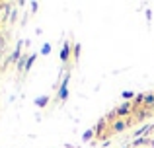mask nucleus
<instances>
[{
    "label": "nucleus",
    "mask_w": 154,
    "mask_h": 148,
    "mask_svg": "<svg viewBox=\"0 0 154 148\" xmlns=\"http://www.w3.org/2000/svg\"><path fill=\"white\" fill-rule=\"evenodd\" d=\"M72 59V45L70 43H64L63 49H60V61H63V65H68Z\"/></svg>",
    "instance_id": "obj_1"
},
{
    "label": "nucleus",
    "mask_w": 154,
    "mask_h": 148,
    "mask_svg": "<svg viewBox=\"0 0 154 148\" xmlns=\"http://www.w3.org/2000/svg\"><path fill=\"white\" fill-rule=\"evenodd\" d=\"M127 127H129V123L125 121V119H115V123H111V131H113L115 134H117V133H123Z\"/></svg>",
    "instance_id": "obj_2"
},
{
    "label": "nucleus",
    "mask_w": 154,
    "mask_h": 148,
    "mask_svg": "<svg viewBox=\"0 0 154 148\" xmlns=\"http://www.w3.org/2000/svg\"><path fill=\"white\" fill-rule=\"evenodd\" d=\"M115 113H117V117H119V119H123L125 115L131 113V103H123V105H119L115 109Z\"/></svg>",
    "instance_id": "obj_3"
},
{
    "label": "nucleus",
    "mask_w": 154,
    "mask_h": 148,
    "mask_svg": "<svg viewBox=\"0 0 154 148\" xmlns=\"http://www.w3.org/2000/svg\"><path fill=\"white\" fill-rule=\"evenodd\" d=\"M66 82H68V78H64V82H63V86H60V90H59V98L63 99H66V95H68V90H66Z\"/></svg>",
    "instance_id": "obj_4"
},
{
    "label": "nucleus",
    "mask_w": 154,
    "mask_h": 148,
    "mask_svg": "<svg viewBox=\"0 0 154 148\" xmlns=\"http://www.w3.org/2000/svg\"><path fill=\"white\" fill-rule=\"evenodd\" d=\"M47 103H49V98H47V95H41V98L35 99V105H37V107H45Z\"/></svg>",
    "instance_id": "obj_5"
},
{
    "label": "nucleus",
    "mask_w": 154,
    "mask_h": 148,
    "mask_svg": "<svg viewBox=\"0 0 154 148\" xmlns=\"http://www.w3.org/2000/svg\"><path fill=\"white\" fill-rule=\"evenodd\" d=\"M78 57H80V45H74V47H72V59L78 61Z\"/></svg>",
    "instance_id": "obj_6"
},
{
    "label": "nucleus",
    "mask_w": 154,
    "mask_h": 148,
    "mask_svg": "<svg viewBox=\"0 0 154 148\" xmlns=\"http://www.w3.org/2000/svg\"><path fill=\"white\" fill-rule=\"evenodd\" d=\"M144 105H154V95L152 94L144 95Z\"/></svg>",
    "instance_id": "obj_7"
},
{
    "label": "nucleus",
    "mask_w": 154,
    "mask_h": 148,
    "mask_svg": "<svg viewBox=\"0 0 154 148\" xmlns=\"http://www.w3.org/2000/svg\"><path fill=\"white\" fill-rule=\"evenodd\" d=\"M33 62H35V55H31V57L27 59V66H26V68H31V65H33Z\"/></svg>",
    "instance_id": "obj_8"
},
{
    "label": "nucleus",
    "mask_w": 154,
    "mask_h": 148,
    "mask_svg": "<svg viewBox=\"0 0 154 148\" xmlns=\"http://www.w3.org/2000/svg\"><path fill=\"white\" fill-rule=\"evenodd\" d=\"M92 134H94V133H92V131H88V133L84 134V140H90V138H92Z\"/></svg>",
    "instance_id": "obj_9"
},
{
    "label": "nucleus",
    "mask_w": 154,
    "mask_h": 148,
    "mask_svg": "<svg viewBox=\"0 0 154 148\" xmlns=\"http://www.w3.org/2000/svg\"><path fill=\"white\" fill-rule=\"evenodd\" d=\"M2 43H4V37H2V35H0V45H2Z\"/></svg>",
    "instance_id": "obj_10"
},
{
    "label": "nucleus",
    "mask_w": 154,
    "mask_h": 148,
    "mask_svg": "<svg viewBox=\"0 0 154 148\" xmlns=\"http://www.w3.org/2000/svg\"><path fill=\"white\" fill-rule=\"evenodd\" d=\"M0 27H2V16H0Z\"/></svg>",
    "instance_id": "obj_11"
}]
</instances>
